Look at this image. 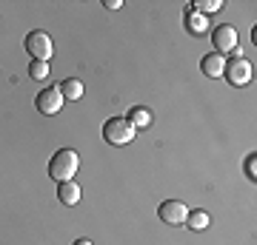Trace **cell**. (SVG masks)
Wrapping results in <instances>:
<instances>
[{"label": "cell", "instance_id": "3957f363", "mask_svg": "<svg viewBox=\"0 0 257 245\" xmlns=\"http://www.w3.org/2000/svg\"><path fill=\"white\" fill-rule=\"evenodd\" d=\"M26 52L32 55V60H43V63H49V57L55 55L52 37H49L46 32H29L26 35Z\"/></svg>", "mask_w": 257, "mask_h": 245}, {"label": "cell", "instance_id": "2e32d148", "mask_svg": "<svg viewBox=\"0 0 257 245\" xmlns=\"http://www.w3.org/2000/svg\"><path fill=\"white\" fill-rule=\"evenodd\" d=\"M246 174H248V180H254L257 177V154H251L246 160Z\"/></svg>", "mask_w": 257, "mask_h": 245}, {"label": "cell", "instance_id": "30bf717a", "mask_svg": "<svg viewBox=\"0 0 257 245\" xmlns=\"http://www.w3.org/2000/svg\"><path fill=\"white\" fill-rule=\"evenodd\" d=\"M57 91L63 94V100H80L86 89H83V83L77 80V77H66V80L60 83V89H57Z\"/></svg>", "mask_w": 257, "mask_h": 245}, {"label": "cell", "instance_id": "ba28073f", "mask_svg": "<svg viewBox=\"0 0 257 245\" xmlns=\"http://www.w3.org/2000/svg\"><path fill=\"white\" fill-rule=\"evenodd\" d=\"M226 63H229V60L214 52V55H206L200 60V72L206 74V77H211V80H217V77H223V72H226Z\"/></svg>", "mask_w": 257, "mask_h": 245}, {"label": "cell", "instance_id": "8fae6325", "mask_svg": "<svg viewBox=\"0 0 257 245\" xmlns=\"http://www.w3.org/2000/svg\"><path fill=\"white\" fill-rule=\"evenodd\" d=\"M186 225L192 228V231H206L211 225V217L206 211H189V217H186Z\"/></svg>", "mask_w": 257, "mask_h": 245}, {"label": "cell", "instance_id": "5b68a950", "mask_svg": "<svg viewBox=\"0 0 257 245\" xmlns=\"http://www.w3.org/2000/svg\"><path fill=\"white\" fill-rule=\"evenodd\" d=\"M157 217L163 219L166 225H186L189 208H186V202H180V200H166V202H160Z\"/></svg>", "mask_w": 257, "mask_h": 245}, {"label": "cell", "instance_id": "4fadbf2b", "mask_svg": "<svg viewBox=\"0 0 257 245\" xmlns=\"http://www.w3.org/2000/svg\"><path fill=\"white\" fill-rule=\"evenodd\" d=\"M186 23H189V32H192V35H203V32L209 29V18H203L197 12H192V15L186 18Z\"/></svg>", "mask_w": 257, "mask_h": 245}, {"label": "cell", "instance_id": "ac0fdd59", "mask_svg": "<svg viewBox=\"0 0 257 245\" xmlns=\"http://www.w3.org/2000/svg\"><path fill=\"white\" fill-rule=\"evenodd\" d=\"M74 245H94V242H92V239H77Z\"/></svg>", "mask_w": 257, "mask_h": 245}, {"label": "cell", "instance_id": "7c38bea8", "mask_svg": "<svg viewBox=\"0 0 257 245\" xmlns=\"http://www.w3.org/2000/svg\"><path fill=\"white\" fill-rule=\"evenodd\" d=\"M128 123L135 128H146L149 123H152V114H149V109H143V106H135V109H128Z\"/></svg>", "mask_w": 257, "mask_h": 245}, {"label": "cell", "instance_id": "7a4b0ae2", "mask_svg": "<svg viewBox=\"0 0 257 245\" xmlns=\"http://www.w3.org/2000/svg\"><path fill=\"white\" fill-rule=\"evenodd\" d=\"M138 134V128L132 126L126 117H111L106 120V126H103V140L109 145H128Z\"/></svg>", "mask_w": 257, "mask_h": 245}, {"label": "cell", "instance_id": "5bb4252c", "mask_svg": "<svg viewBox=\"0 0 257 245\" xmlns=\"http://www.w3.org/2000/svg\"><path fill=\"white\" fill-rule=\"evenodd\" d=\"M223 6V0H194L192 3V12H197V15H211V12H217Z\"/></svg>", "mask_w": 257, "mask_h": 245}, {"label": "cell", "instance_id": "9c48e42d", "mask_svg": "<svg viewBox=\"0 0 257 245\" xmlns=\"http://www.w3.org/2000/svg\"><path fill=\"white\" fill-rule=\"evenodd\" d=\"M80 185L74 180H69V182H57V200L63 202V205H77L80 202Z\"/></svg>", "mask_w": 257, "mask_h": 245}, {"label": "cell", "instance_id": "277c9868", "mask_svg": "<svg viewBox=\"0 0 257 245\" xmlns=\"http://www.w3.org/2000/svg\"><path fill=\"white\" fill-rule=\"evenodd\" d=\"M211 43H214V49H217V55H229V52H234L237 49V29L229 26V23H220V26L211 32Z\"/></svg>", "mask_w": 257, "mask_h": 245}, {"label": "cell", "instance_id": "9a60e30c", "mask_svg": "<svg viewBox=\"0 0 257 245\" xmlns=\"http://www.w3.org/2000/svg\"><path fill=\"white\" fill-rule=\"evenodd\" d=\"M29 77H32V80H46L49 77V63L32 60V63H29Z\"/></svg>", "mask_w": 257, "mask_h": 245}, {"label": "cell", "instance_id": "6da1fadb", "mask_svg": "<svg viewBox=\"0 0 257 245\" xmlns=\"http://www.w3.org/2000/svg\"><path fill=\"white\" fill-rule=\"evenodd\" d=\"M77 168H80V157H77L74 148H60L49 160V177L57 182H69L77 174Z\"/></svg>", "mask_w": 257, "mask_h": 245}, {"label": "cell", "instance_id": "8992f818", "mask_svg": "<svg viewBox=\"0 0 257 245\" xmlns=\"http://www.w3.org/2000/svg\"><path fill=\"white\" fill-rule=\"evenodd\" d=\"M223 77H229L231 86H246V83H251V77H254V69H251V63H248V60L237 57V60L226 63V72H223Z\"/></svg>", "mask_w": 257, "mask_h": 245}, {"label": "cell", "instance_id": "e0dca14e", "mask_svg": "<svg viewBox=\"0 0 257 245\" xmlns=\"http://www.w3.org/2000/svg\"><path fill=\"white\" fill-rule=\"evenodd\" d=\"M123 6V0H106V9H120Z\"/></svg>", "mask_w": 257, "mask_h": 245}, {"label": "cell", "instance_id": "52a82bcc", "mask_svg": "<svg viewBox=\"0 0 257 245\" xmlns=\"http://www.w3.org/2000/svg\"><path fill=\"white\" fill-rule=\"evenodd\" d=\"M35 106L40 114H57V111L63 109V94L57 89H43L35 97Z\"/></svg>", "mask_w": 257, "mask_h": 245}]
</instances>
